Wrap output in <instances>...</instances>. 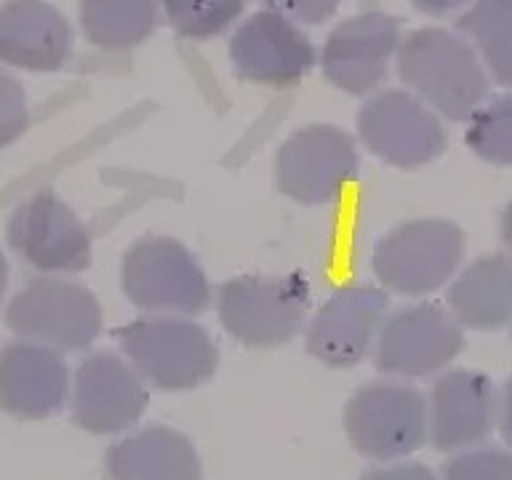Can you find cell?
<instances>
[{"label":"cell","instance_id":"24","mask_svg":"<svg viewBox=\"0 0 512 480\" xmlns=\"http://www.w3.org/2000/svg\"><path fill=\"white\" fill-rule=\"evenodd\" d=\"M464 144L491 166H512V88L488 96L464 128Z\"/></svg>","mask_w":512,"mask_h":480},{"label":"cell","instance_id":"31","mask_svg":"<svg viewBox=\"0 0 512 480\" xmlns=\"http://www.w3.org/2000/svg\"><path fill=\"white\" fill-rule=\"evenodd\" d=\"M499 235H502L504 248L512 254V200L504 206L502 216H499Z\"/></svg>","mask_w":512,"mask_h":480},{"label":"cell","instance_id":"16","mask_svg":"<svg viewBox=\"0 0 512 480\" xmlns=\"http://www.w3.org/2000/svg\"><path fill=\"white\" fill-rule=\"evenodd\" d=\"M499 392L472 368H446L435 376L427 398L430 443L443 454L480 446L496 430Z\"/></svg>","mask_w":512,"mask_h":480},{"label":"cell","instance_id":"29","mask_svg":"<svg viewBox=\"0 0 512 480\" xmlns=\"http://www.w3.org/2000/svg\"><path fill=\"white\" fill-rule=\"evenodd\" d=\"M472 0H411V6L424 16H451V14H462L464 8L470 6Z\"/></svg>","mask_w":512,"mask_h":480},{"label":"cell","instance_id":"28","mask_svg":"<svg viewBox=\"0 0 512 480\" xmlns=\"http://www.w3.org/2000/svg\"><path fill=\"white\" fill-rule=\"evenodd\" d=\"M358 480H440L435 472L422 462H411V459H400V462H384L376 470H368Z\"/></svg>","mask_w":512,"mask_h":480},{"label":"cell","instance_id":"9","mask_svg":"<svg viewBox=\"0 0 512 480\" xmlns=\"http://www.w3.org/2000/svg\"><path fill=\"white\" fill-rule=\"evenodd\" d=\"M355 139L384 166L419 171L446 152V120L408 88H379L355 115Z\"/></svg>","mask_w":512,"mask_h":480},{"label":"cell","instance_id":"17","mask_svg":"<svg viewBox=\"0 0 512 480\" xmlns=\"http://www.w3.org/2000/svg\"><path fill=\"white\" fill-rule=\"evenodd\" d=\"M70 368L59 350L16 339L0 347V411L22 422L56 416L70 400Z\"/></svg>","mask_w":512,"mask_h":480},{"label":"cell","instance_id":"20","mask_svg":"<svg viewBox=\"0 0 512 480\" xmlns=\"http://www.w3.org/2000/svg\"><path fill=\"white\" fill-rule=\"evenodd\" d=\"M446 307L467 331L512 326V254H483L462 264L446 288Z\"/></svg>","mask_w":512,"mask_h":480},{"label":"cell","instance_id":"10","mask_svg":"<svg viewBox=\"0 0 512 480\" xmlns=\"http://www.w3.org/2000/svg\"><path fill=\"white\" fill-rule=\"evenodd\" d=\"M464 350V328L446 304L416 302L387 312L376 336L374 368L387 379H427L443 374Z\"/></svg>","mask_w":512,"mask_h":480},{"label":"cell","instance_id":"12","mask_svg":"<svg viewBox=\"0 0 512 480\" xmlns=\"http://www.w3.org/2000/svg\"><path fill=\"white\" fill-rule=\"evenodd\" d=\"M232 72L251 86L286 91L318 67V48L288 16L259 8L240 19L227 40Z\"/></svg>","mask_w":512,"mask_h":480},{"label":"cell","instance_id":"15","mask_svg":"<svg viewBox=\"0 0 512 480\" xmlns=\"http://www.w3.org/2000/svg\"><path fill=\"white\" fill-rule=\"evenodd\" d=\"M147 403V382L120 352H91L72 374V422L91 435H123L139 424Z\"/></svg>","mask_w":512,"mask_h":480},{"label":"cell","instance_id":"23","mask_svg":"<svg viewBox=\"0 0 512 480\" xmlns=\"http://www.w3.org/2000/svg\"><path fill=\"white\" fill-rule=\"evenodd\" d=\"M246 6L248 0H160V14L182 40L208 43L235 30Z\"/></svg>","mask_w":512,"mask_h":480},{"label":"cell","instance_id":"26","mask_svg":"<svg viewBox=\"0 0 512 480\" xmlns=\"http://www.w3.org/2000/svg\"><path fill=\"white\" fill-rule=\"evenodd\" d=\"M30 128L27 91L14 75L0 70V150H6Z\"/></svg>","mask_w":512,"mask_h":480},{"label":"cell","instance_id":"19","mask_svg":"<svg viewBox=\"0 0 512 480\" xmlns=\"http://www.w3.org/2000/svg\"><path fill=\"white\" fill-rule=\"evenodd\" d=\"M110 480H203V462L184 432L150 424L123 432L104 454Z\"/></svg>","mask_w":512,"mask_h":480},{"label":"cell","instance_id":"21","mask_svg":"<svg viewBox=\"0 0 512 480\" xmlns=\"http://www.w3.org/2000/svg\"><path fill=\"white\" fill-rule=\"evenodd\" d=\"M83 38L107 54H128L144 46L163 24L160 0H80Z\"/></svg>","mask_w":512,"mask_h":480},{"label":"cell","instance_id":"18","mask_svg":"<svg viewBox=\"0 0 512 480\" xmlns=\"http://www.w3.org/2000/svg\"><path fill=\"white\" fill-rule=\"evenodd\" d=\"M75 32L48 0L0 3V64L24 72H59L70 62Z\"/></svg>","mask_w":512,"mask_h":480},{"label":"cell","instance_id":"4","mask_svg":"<svg viewBox=\"0 0 512 480\" xmlns=\"http://www.w3.org/2000/svg\"><path fill=\"white\" fill-rule=\"evenodd\" d=\"M464 230L443 216H419L395 224L374 243L371 272L376 286L403 299H430L464 264Z\"/></svg>","mask_w":512,"mask_h":480},{"label":"cell","instance_id":"2","mask_svg":"<svg viewBox=\"0 0 512 480\" xmlns=\"http://www.w3.org/2000/svg\"><path fill=\"white\" fill-rule=\"evenodd\" d=\"M120 291L142 315L198 318L214 286L198 254L171 235H142L120 256Z\"/></svg>","mask_w":512,"mask_h":480},{"label":"cell","instance_id":"6","mask_svg":"<svg viewBox=\"0 0 512 480\" xmlns=\"http://www.w3.org/2000/svg\"><path fill=\"white\" fill-rule=\"evenodd\" d=\"M3 320L16 339L64 355L88 350L102 336L104 310L86 283L70 275H38L8 299Z\"/></svg>","mask_w":512,"mask_h":480},{"label":"cell","instance_id":"32","mask_svg":"<svg viewBox=\"0 0 512 480\" xmlns=\"http://www.w3.org/2000/svg\"><path fill=\"white\" fill-rule=\"evenodd\" d=\"M8 278H11V270H8V259H6V254H3V248H0V302L6 299Z\"/></svg>","mask_w":512,"mask_h":480},{"label":"cell","instance_id":"30","mask_svg":"<svg viewBox=\"0 0 512 480\" xmlns=\"http://www.w3.org/2000/svg\"><path fill=\"white\" fill-rule=\"evenodd\" d=\"M496 427L502 432L504 443L512 448V376L504 382L499 392V411H496Z\"/></svg>","mask_w":512,"mask_h":480},{"label":"cell","instance_id":"25","mask_svg":"<svg viewBox=\"0 0 512 480\" xmlns=\"http://www.w3.org/2000/svg\"><path fill=\"white\" fill-rule=\"evenodd\" d=\"M440 480H512V451L491 446L456 451L443 464Z\"/></svg>","mask_w":512,"mask_h":480},{"label":"cell","instance_id":"5","mask_svg":"<svg viewBox=\"0 0 512 480\" xmlns=\"http://www.w3.org/2000/svg\"><path fill=\"white\" fill-rule=\"evenodd\" d=\"M120 355L144 382L163 392L206 384L219 368V347L206 326L179 315H139L118 328Z\"/></svg>","mask_w":512,"mask_h":480},{"label":"cell","instance_id":"8","mask_svg":"<svg viewBox=\"0 0 512 480\" xmlns=\"http://www.w3.org/2000/svg\"><path fill=\"white\" fill-rule=\"evenodd\" d=\"M350 446L371 462H400L430 440L427 398L403 379H376L352 392L344 406Z\"/></svg>","mask_w":512,"mask_h":480},{"label":"cell","instance_id":"22","mask_svg":"<svg viewBox=\"0 0 512 480\" xmlns=\"http://www.w3.org/2000/svg\"><path fill=\"white\" fill-rule=\"evenodd\" d=\"M494 83L512 88V0H472L456 19Z\"/></svg>","mask_w":512,"mask_h":480},{"label":"cell","instance_id":"3","mask_svg":"<svg viewBox=\"0 0 512 480\" xmlns=\"http://www.w3.org/2000/svg\"><path fill=\"white\" fill-rule=\"evenodd\" d=\"M214 304L227 336L248 350H275L294 342L307 326L312 288L299 272H246L224 280L214 291Z\"/></svg>","mask_w":512,"mask_h":480},{"label":"cell","instance_id":"1","mask_svg":"<svg viewBox=\"0 0 512 480\" xmlns=\"http://www.w3.org/2000/svg\"><path fill=\"white\" fill-rule=\"evenodd\" d=\"M395 72L403 88L448 123H467L491 96L494 83L462 32L432 24L403 32Z\"/></svg>","mask_w":512,"mask_h":480},{"label":"cell","instance_id":"11","mask_svg":"<svg viewBox=\"0 0 512 480\" xmlns=\"http://www.w3.org/2000/svg\"><path fill=\"white\" fill-rule=\"evenodd\" d=\"M403 24L390 11L368 8L336 22L318 51V67L328 86L355 99L384 88L395 67Z\"/></svg>","mask_w":512,"mask_h":480},{"label":"cell","instance_id":"14","mask_svg":"<svg viewBox=\"0 0 512 480\" xmlns=\"http://www.w3.org/2000/svg\"><path fill=\"white\" fill-rule=\"evenodd\" d=\"M8 248L40 275H80L94 264V235L56 192L27 198L6 224Z\"/></svg>","mask_w":512,"mask_h":480},{"label":"cell","instance_id":"27","mask_svg":"<svg viewBox=\"0 0 512 480\" xmlns=\"http://www.w3.org/2000/svg\"><path fill=\"white\" fill-rule=\"evenodd\" d=\"M259 3L262 8L294 19L302 27H318V24L331 22L342 8V0H259Z\"/></svg>","mask_w":512,"mask_h":480},{"label":"cell","instance_id":"13","mask_svg":"<svg viewBox=\"0 0 512 480\" xmlns=\"http://www.w3.org/2000/svg\"><path fill=\"white\" fill-rule=\"evenodd\" d=\"M390 312V294L376 283H344L310 312L304 350L334 371L358 368L374 352L376 336Z\"/></svg>","mask_w":512,"mask_h":480},{"label":"cell","instance_id":"7","mask_svg":"<svg viewBox=\"0 0 512 480\" xmlns=\"http://www.w3.org/2000/svg\"><path fill=\"white\" fill-rule=\"evenodd\" d=\"M360 171V144L336 123H307L275 152V187L299 206H334Z\"/></svg>","mask_w":512,"mask_h":480}]
</instances>
